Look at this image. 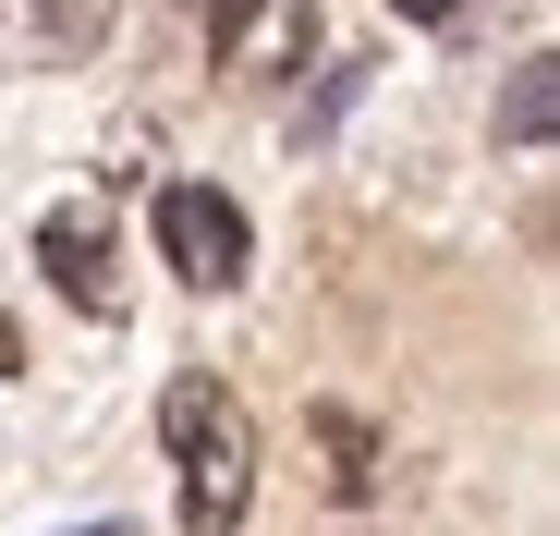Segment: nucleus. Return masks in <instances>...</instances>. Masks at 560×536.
Returning <instances> with one entry per match:
<instances>
[{
    "label": "nucleus",
    "instance_id": "nucleus-3",
    "mask_svg": "<svg viewBox=\"0 0 560 536\" xmlns=\"http://www.w3.org/2000/svg\"><path fill=\"white\" fill-rule=\"evenodd\" d=\"M37 268L61 281V305H85V317H110V293H122L110 220H98V208H49V220H37Z\"/></svg>",
    "mask_w": 560,
    "mask_h": 536
},
{
    "label": "nucleus",
    "instance_id": "nucleus-4",
    "mask_svg": "<svg viewBox=\"0 0 560 536\" xmlns=\"http://www.w3.org/2000/svg\"><path fill=\"white\" fill-rule=\"evenodd\" d=\"M317 452H329V488L341 500H378V427H365V415H317Z\"/></svg>",
    "mask_w": 560,
    "mask_h": 536
},
{
    "label": "nucleus",
    "instance_id": "nucleus-7",
    "mask_svg": "<svg viewBox=\"0 0 560 536\" xmlns=\"http://www.w3.org/2000/svg\"><path fill=\"white\" fill-rule=\"evenodd\" d=\"M402 13H415V25H451V13H463V0H402Z\"/></svg>",
    "mask_w": 560,
    "mask_h": 536
},
{
    "label": "nucleus",
    "instance_id": "nucleus-1",
    "mask_svg": "<svg viewBox=\"0 0 560 536\" xmlns=\"http://www.w3.org/2000/svg\"><path fill=\"white\" fill-rule=\"evenodd\" d=\"M159 439H171V464H183V536H232L256 512V427H244V403L220 378H171Z\"/></svg>",
    "mask_w": 560,
    "mask_h": 536
},
{
    "label": "nucleus",
    "instance_id": "nucleus-9",
    "mask_svg": "<svg viewBox=\"0 0 560 536\" xmlns=\"http://www.w3.org/2000/svg\"><path fill=\"white\" fill-rule=\"evenodd\" d=\"M73 536H122V524H73Z\"/></svg>",
    "mask_w": 560,
    "mask_h": 536
},
{
    "label": "nucleus",
    "instance_id": "nucleus-8",
    "mask_svg": "<svg viewBox=\"0 0 560 536\" xmlns=\"http://www.w3.org/2000/svg\"><path fill=\"white\" fill-rule=\"evenodd\" d=\"M13 366H25V341H13V317H0V378H13Z\"/></svg>",
    "mask_w": 560,
    "mask_h": 536
},
{
    "label": "nucleus",
    "instance_id": "nucleus-5",
    "mask_svg": "<svg viewBox=\"0 0 560 536\" xmlns=\"http://www.w3.org/2000/svg\"><path fill=\"white\" fill-rule=\"evenodd\" d=\"M548 123H560V61H524L512 98H500V135L512 147H548Z\"/></svg>",
    "mask_w": 560,
    "mask_h": 536
},
{
    "label": "nucleus",
    "instance_id": "nucleus-2",
    "mask_svg": "<svg viewBox=\"0 0 560 536\" xmlns=\"http://www.w3.org/2000/svg\"><path fill=\"white\" fill-rule=\"evenodd\" d=\"M159 256H171L196 293H232L244 256H256V232H244V208H232L220 184H159Z\"/></svg>",
    "mask_w": 560,
    "mask_h": 536
},
{
    "label": "nucleus",
    "instance_id": "nucleus-6",
    "mask_svg": "<svg viewBox=\"0 0 560 536\" xmlns=\"http://www.w3.org/2000/svg\"><path fill=\"white\" fill-rule=\"evenodd\" d=\"M196 13H208V49H232V37H244V25L268 13V0H196Z\"/></svg>",
    "mask_w": 560,
    "mask_h": 536
}]
</instances>
